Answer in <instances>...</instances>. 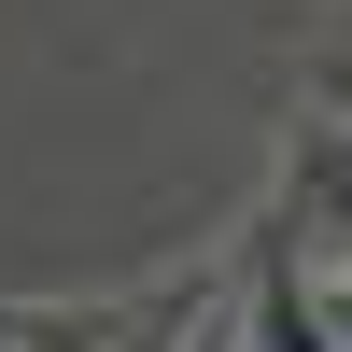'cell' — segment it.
<instances>
[{
  "mask_svg": "<svg viewBox=\"0 0 352 352\" xmlns=\"http://www.w3.org/2000/svg\"><path fill=\"white\" fill-rule=\"evenodd\" d=\"M226 352H338V310L268 254V268H254V310H226Z\"/></svg>",
  "mask_w": 352,
  "mask_h": 352,
  "instance_id": "6da1fadb",
  "label": "cell"
}]
</instances>
